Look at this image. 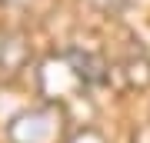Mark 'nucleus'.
Listing matches in <instances>:
<instances>
[{"instance_id": "obj_1", "label": "nucleus", "mask_w": 150, "mask_h": 143, "mask_svg": "<svg viewBox=\"0 0 150 143\" xmlns=\"http://www.w3.org/2000/svg\"><path fill=\"white\" fill-rule=\"evenodd\" d=\"M10 143H67V113L57 103H40L17 113L7 127Z\"/></svg>"}, {"instance_id": "obj_2", "label": "nucleus", "mask_w": 150, "mask_h": 143, "mask_svg": "<svg viewBox=\"0 0 150 143\" xmlns=\"http://www.w3.org/2000/svg\"><path fill=\"white\" fill-rule=\"evenodd\" d=\"M30 63V43L23 33H0V80H10L17 77L23 67Z\"/></svg>"}, {"instance_id": "obj_3", "label": "nucleus", "mask_w": 150, "mask_h": 143, "mask_svg": "<svg viewBox=\"0 0 150 143\" xmlns=\"http://www.w3.org/2000/svg\"><path fill=\"white\" fill-rule=\"evenodd\" d=\"M67 143H107V140H103L97 130H77V133L67 137Z\"/></svg>"}, {"instance_id": "obj_4", "label": "nucleus", "mask_w": 150, "mask_h": 143, "mask_svg": "<svg viewBox=\"0 0 150 143\" xmlns=\"http://www.w3.org/2000/svg\"><path fill=\"white\" fill-rule=\"evenodd\" d=\"M90 4H97V7H120L123 0H90Z\"/></svg>"}, {"instance_id": "obj_5", "label": "nucleus", "mask_w": 150, "mask_h": 143, "mask_svg": "<svg viewBox=\"0 0 150 143\" xmlns=\"http://www.w3.org/2000/svg\"><path fill=\"white\" fill-rule=\"evenodd\" d=\"M0 4H23V0H0Z\"/></svg>"}]
</instances>
